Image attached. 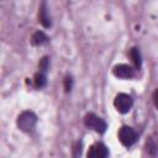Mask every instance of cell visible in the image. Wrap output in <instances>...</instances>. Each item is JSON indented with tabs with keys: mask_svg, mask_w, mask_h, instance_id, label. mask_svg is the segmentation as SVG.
<instances>
[{
	"mask_svg": "<svg viewBox=\"0 0 158 158\" xmlns=\"http://www.w3.org/2000/svg\"><path fill=\"white\" fill-rule=\"evenodd\" d=\"M72 89V78L67 77L65 78V91H70Z\"/></svg>",
	"mask_w": 158,
	"mask_h": 158,
	"instance_id": "7c38bea8",
	"label": "cell"
},
{
	"mask_svg": "<svg viewBox=\"0 0 158 158\" xmlns=\"http://www.w3.org/2000/svg\"><path fill=\"white\" fill-rule=\"evenodd\" d=\"M112 73L115 77L120 78V79H130L135 75V70L127 65V64H117L114 67Z\"/></svg>",
	"mask_w": 158,
	"mask_h": 158,
	"instance_id": "5b68a950",
	"label": "cell"
},
{
	"mask_svg": "<svg viewBox=\"0 0 158 158\" xmlns=\"http://www.w3.org/2000/svg\"><path fill=\"white\" fill-rule=\"evenodd\" d=\"M153 102H154L156 107L158 109V89H156L153 93Z\"/></svg>",
	"mask_w": 158,
	"mask_h": 158,
	"instance_id": "4fadbf2b",
	"label": "cell"
},
{
	"mask_svg": "<svg viewBox=\"0 0 158 158\" xmlns=\"http://www.w3.org/2000/svg\"><path fill=\"white\" fill-rule=\"evenodd\" d=\"M48 37H47V35L44 33V32H42V31H37V32H35L33 35H32V38H31V42H32V44H35V46H42V44H46L47 42H48Z\"/></svg>",
	"mask_w": 158,
	"mask_h": 158,
	"instance_id": "ba28073f",
	"label": "cell"
},
{
	"mask_svg": "<svg viewBox=\"0 0 158 158\" xmlns=\"http://www.w3.org/2000/svg\"><path fill=\"white\" fill-rule=\"evenodd\" d=\"M130 56L132 58V62L135 63L136 67H139L141 65V54H139V51L137 48H132L130 51Z\"/></svg>",
	"mask_w": 158,
	"mask_h": 158,
	"instance_id": "9c48e42d",
	"label": "cell"
},
{
	"mask_svg": "<svg viewBox=\"0 0 158 158\" xmlns=\"http://www.w3.org/2000/svg\"><path fill=\"white\" fill-rule=\"evenodd\" d=\"M37 122V117L33 112L31 111H23L19 117H17V126L21 131L23 132H30L35 128Z\"/></svg>",
	"mask_w": 158,
	"mask_h": 158,
	"instance_id": "6da1fadb",
	"label": "cell"
},
{
	"mask_svg": "<svg viewBox=\"0 0 158 158\" xmlns=\"http://www.w3.org/2000/svg\"><path fill=\"white\" fill-rule=\"evenodd\" d=\"M84 123H85L86 127H89V128H91V130H94V131H96V132H99V133H102V132H105V130H106V123H105V121H104L101 117H99V116H96L95 114H93V112L85 115V117H84Z\"/></svg>",
	"mask_w": 158,
	"mask_h": 158,
	"instance_id": "3957f363",
	"label": "cell"
},
{
	"mask_svg": "<svg viewBox=\"0 0 158 158\" xmlns=\"http://www.w3.org/2000/svg\"><path fill=\"white\" fill-rule=\"evenodd\" d=\"M40 68L44 72V70H47V68H48V58L47 57H44L42 60H41V63H40Z\"/></svg>",
	"mask_w": 158,
	"mask_h": 158,
	"instance_id": "8fae6325",
	"label": "cell"
},
{
	"mask_svg": "<svg viewBox=\"0 0 158 158\" xmlns=\"http://www.w3.org/2000/svg\"><path fill=\"white\" fill-rule=\"evenodd\" d=\"M118 139H120V142H121L123 146L131 147V146L136 142L137 136H136V132H135L131 127H128V126H122V127L120 128V131H118Z\"/></svg>",
	"mask_w": 158,
	"mask_h": 158,
	"instance_id": "277c9868",
	"label": "cell"
},
{
	"mask_svg": "<svg viewBox=\"0 0 158 158\" xmlns=\"http://www.w3.org/2000/svg\"><path fill=\"white\" fill-rule=\"evenodd\" d=\"M114 105L116 107V110L121 114H127L132 105H133V100L130 95L125 94V93H120L115 96V100H114Z\"/></svg>",
	"mask_w": 158,
	"mask_h": 158,
	"instance_id": "7a4b0ae2",
	"label": "cell"
},
{
	"mask_svg": "<svg viewBox=\"0 0 158 158\" xmlns=\"http://www.w3.org/2000/svg\"><path fill=\"white\" fill-rule=\"evenodd\" d=\"M107 156L109 151L102 143H94L88 151V157L90 158H105Z\"/></svg>",
	"mask_w": 158,
	"mask_h": 158,
	"instance_id": "8992f818",
	"label": "cell"
},
{
	"mask_svg": "<svg viewBox=\"0 0 158 158\" xmlns=\"http://www.w3.org/2000/svg\"><path fill=\"white\" fill-rule=\"evenodd\" d=\"M38 20L44 26V27H49L51 26V19L47 14V5H46V1L42 4L41 9H40V14H38Z\"/></svg>",
	"mask_w": 158,
	"mask_h": 158,
	"instance_id": "52a82bcc",
	"label": "cell"
},
{
	"mask_svg": "<svg viewBox=\"0 0 158 158\" xmlns=\"http://www.w3.org/2000/svg\"><path fill=\"white\" fill-rule=\"evenodd\" d=\"M46 83H47V80H46V77L43 73H37L35 75V85L37 88H43L46 85Z\"/></svg>",
	"mask_w": 158,
	"mask_h": 158,
	"instance_id": "30bf717a",
	"label": "cell"
}]
</instances>
